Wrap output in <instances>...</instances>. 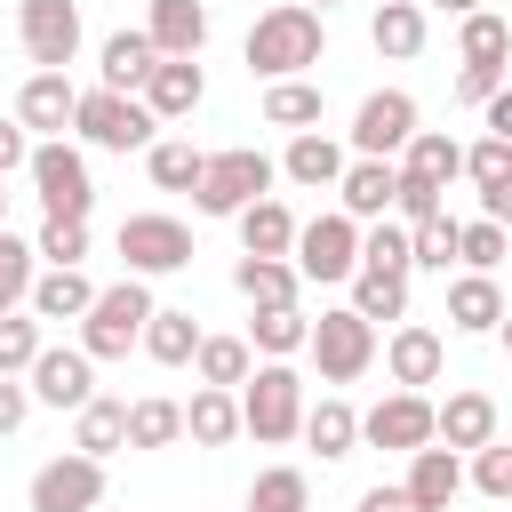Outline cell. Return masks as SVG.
Returning a JSON list of instances; mask_svg holds the SVG:
<instances>
[{
    "mask_svg": "<svg viewBox=\"0 0 512 512\" xmlns=\"http://www.w3.org/2000/svg\"><path fill=\"white\" fill-rule=\"evenodd\" d=\"M288 264H296L304 280H352V272H360V224H352L344 208H328V216L296 224V248H288Z\"/></svg>",
    "mask_w": 512,
    "mask_h": 512,
    "instance_id": "9",
    "label": "cell"
},
{
    "mask_svg": "<svg viewBox=\"0 0 512 512\" xmlns=\"http://www.w3.org/2000/svg\"><path fill=\"white\" fill-rule=\"evenodd\" d=\"M248 72L256 80H296V72H312L320 56H328V24H320V8H304V0H280V8H264L256 24H248Z\"/></svg>",
    "mask_w": 512,
    "mask_h": 512,
    "instance_id": "1",
    "label": "cell"
},
{
    "mask_svg": "<svg viewBox=\"0 0 512 512\" xmlns=\"http://www.w3.org/2000/svg\"><path fill=\"white\" fill-rule=\"evenodd\" d=\"M232 288L248 296V312H256V304H296L304 272H296L288 256H240V264H232Z\"/></svg>",
    "mask_w": 512,
    "mask_h": 512,
    "instance_id": "29",
    "label": "cell"
},
{
    "mask_svg": "<svg viewBox=\"0 0 512 512\" xmlns=\"http://www.w3.org/2000/svg\"><path fill=\"white\" fill-rule=\"evenodd\" d=\"M504 72H512V64H464V72H456V104H488V96L504 88Z\"/></svg>",
    "mask_w": 512,
    "mask_h": 512,
    "instance_id": "50",
    "label": "cell"
},
{
    "mask_svg": "<svg viewBox=\"0 0 512 512\" xmlns=\"http://www.w3.org/2000/svg\"><path fill=\"white\" fill-rule=\"evenodd\" d=\"M304 336H312V320L296 304H256V320H248V352H264V360H296Z\"/></svg>",
    "mask_w": 512,
    "mask_h": 512,
    "instance_id": "32",
    "label": "cell"
},
{
    "mask_svg": "<svg viewBox=\"0 0 512 512\" xmlns=\"http://www.w3.org/2000/svg\"><path fill=\"white\" fill-rule=\"evenodd\" d=\"M480 496H496V504H512V440H488V448H472V472H464Z\"/></svg>",
    "mask_w": 512,
    "mask_h": 512,
    "instance_id": "49",
    "label": "cell"
},
{
    "mask_svg": "<svg viewBox=\"0 0 512 512\" xmlns=\"http://www.w3.org/2000/svg\"><path fill=\"white\" fill-rule=\"evenodd\" d=\"M360 272H416V264H408V224H400V216L360 224Z\"/></svg>",
    "mask_w": 512,
    "mask_h": 512,
    "instance_id": "44",
    "label": "cell"
},
{
    "mask_svg": "<svg viewBox=\"0 0 512 512\" xmlns=\"http://www.w3.org/2000/svg\"><path fill=\"white\" fill-rule=\"evenodd\" d=\"M24 384H32L40 408H80V400L96 392V360H88L80 344H40L32 368H24Z\"/></svg>",
    "mask_w": 512,
    "mask_h": 512,
    "instance_id": "13",
    "label": "cell"
},
{
    "mask_svg": "<svg viewBox=\"0 0 512 512\" xmlns=\"http://www.w3.org/2000/svg\"><path fill=\"white\" fill-rule=\"evenodd\" d=\"M408 264L448 280V264H456V216H448V208H440V216H424V224H408Z\"/></svg>",
    "mask_w": 512,
    "mask_h": 512,
    "instance_id": "43",
    "label": "cell"
},
{
    "mask_svg": "<svg viewBox=\"0 0 512 512\" xmlns=\"http://www.w3.org/2000/svg\"><path fill=\"white\" fill-rule=\"evenodd\" d=\"M232 224H240V256H288V248H296V216H288V200H272V192L248 200Z\"/></svg>",
    "mask_w": 512,
    "mask_h": 512,
    "instance_id": "28",
    "label": "cell"
},
{
    "mask_svg": "<svg viewBox=\"0 0 512 512\" xmlns=\"http://www.w3.org/2000/svg\"><path fill=\"white\" fill-rule=\"evenodd\" d=\"M280 184V160H264L256 144H232V152H208L200 184H192V208L200 216H240L248 200H264Z\"/></svg>",
    "mask_w": 512,
    "mask_h": 512,
    "instance_id": "4",
    "label": "cell"
},
{
    "mask_svg": "<svg viewBox=\"0 0 512 512\" xmlns=\"http://www.w3.org/2000/svg\"><path fill=\"white\" fill-rule=\"evenodd\" d=\"M392 192H400V160H344V176H336V208L352 216V224H376V216H392Z\"/></svg>",
    "mask_w": 512,
    "mask_h": 512,
    "instance_id": "15",
    "label": "cell"
},
{
    "mask_svg": "<svg viewBox=\"0 0 512 512\" xmlns=\"http://www.w3.org/2000/svg\"><path fill=\"white\" fill-rule=\"evenodd\" d=\"M248 512H312V480L296 464H272L248 480Z\"/></svg>",
    "mask_w": 512,
    "mask_h": 512,
    "instance_id": "41",
    "label": "cell"
},
{
    "mask_svg": "<svg viewBox=\"0 0 512 512\" xmlns=\"http://www.w3.org/2000/svg\"><path fill=\"white\" fill-rule=\"evenodd\" d=\"M40 352V320L32 312H0V376H24Z\"/></svg>",
    "mask_w": 512,
    "mask_h": 512,
    "instance_id": "48",
    "label": "cell"
},
{
    "mask_svg": "<svg viewBox=\"0 0 512 512\" xmlns=\"http://www.w3.org/2000/svg\"><path fill=\"white\" fill-rule=\"evenodd\" d=\"M144 320H152V288L128 272V280L96 288V304L80 312V352L88 360H128V344H144Z\"/></svg>",
    "mask_w": 512,
    "mask_h": 512,
    "instance_id": "3",
    "label": "cell"
},
{
    "mask_svg": "<svg viewBox=\"0 0 512 512\" xmlns=\"http://www.w3.org/2000/svg\"><path fill=\"white\" fill-rule=\"evenodd\" d=\"M360 440H376V448H424L432 440V400L424 392H384L368 416H360Z\"/></svg>",
    "mask_w": 512,
    "mask_h": 512,
    "instance_id": "18",
    "label": "cell"
},
{
    "mask_svg": "<svg viewBox=\"0 0 512 512\" xmlns=\"http://www.w3.org/2000/svg\"><path fill=\"white\" fill-rule=\"evenodd\" d=\"M184 440H192V448H232V440H240V392L200 384V392L184 400Z\"/></svg>",
    "mask_w": 512,
    "mask_h": 512,
    "instance_id": "25",
    "label": "cell"
},
{
    "mask_svg": "<svg viewBox=\"0 0 512 512\" xmlns=\"http://www.w3.org/2000/svg\"><path fill=\"white\" fill-rule=\"evenodd\" d=\"M72 448H80V456H120V448H128V400L88 392V400L72 408Z\"/></svg>",
    "mask_w": 512,
    "mask_h": 512,
    "instance_id": "27",
    "label": "cell"
},
{
    "mask_svg": "<svg viewBox=\"0 0 512 512\" xmlns=\"http://www.w3.org/2000/svg\"><path fill=\"white\" fill-rule=\"evenodd\" d=\"M432 440L440 448H456V456H472V448H488L496 440V400L488 392H448V400H432Z\"/></svg>",
    "mask_w": 512,
    "mask_h": 512,
    "instance_id": "17",
    "label": "cell"
},
{
    "mask_svg": "<svg viewBox=\"0 0 512 512\" xmlns=\"http://www.w3.org/2000/svg\"><path fill=\"white\" fill-rule=\"evenodd\" d=\"M32 256H40V264H80V256H88V216H40Z\"/></svg>",
    "mask_w": 512,
    "mask_h": 512,
    "instance_id": "45",
    "label": "cell"
},
{
    "mask_svg": "<svg viewBox=\"0 0 512 512\" xmlns=\"http://www.w3.org/2000/svg\"><path fill=\"white\" fill-rule=\"evenodd\" d=\"M504 24H512V8H504Z\"/></svg>",
    "mask_w": 512,
    "mask_h": 512,
    "instance_id": "60",
    "label": "cell"
},
{
    "mask_svg": "<svg viewBox=\"0 0 512 512\" xmlns=\"http://www.w3.org/2000/svg\"><path fill=\"white\" fill-rule=\"evenodd\" d=\"M152 64H160V48H152L144 32H112V40H104V64H96V72H104V88L136 96V88L152 80Z\"/></svg>",
    "mask_w": 512,
    "mask_h": 512,
    "instance_id": "33",
    "label": "cell"
},
{
    "mask_svg": "<svg viewBox=\"0 0 512 512\" xmlns=\"http://www.w3.org/2000/svg\"><path fill=\"white\" fill-rule=\"evenodd\" d=\"M176 440H184V400H160V392L128 400V448H176Z\"/></svg>",
    "mask_w": 512,
    "mask_h": 512,
    "instance_id": "36",
    "label": "cell"
},
{
    "mask_svg": "<svg viewBox=\"0 0 512 512\" xmlns=\"http://www.w3.org/2000/svg\"><path fill=\"white\" fill-rule=\"evenodd\" d=\"M24 416H32V384L24 376H0V440L24 432Z\"/></svg>",
    "mask_w": 512,
    "mask_h": 512,
    "instance_id": "51",
    "label": "cell"
},
{
    "mask_svg": "<svg viewBox=\"0 0 512 512\" xmlns=\"http://www.w3.org/2000/svg\"><path fill=\"white\" fill-rule=\"evenodd\" d=\"M464 176H472V192H496V184H512V144H504V136H480V144H464Z\"/></svg>",
    "mask_w": 512,
    "mask_h": 512,
    "instance_id": "47",
    "label": "cell"
},
{
    "mask_svg": "<svg viewBox=\"0 0 512 512\" xmlns=\"http://www.w3.org/2000/svg\"><path fill=\"white\" fill-rule=\"evenodd\" d=\"M480 216H496V224H512V184H496V192H480Z\"/></svg>",
    "mask_w": 512,
    "mask_h": 512,
    "instance_id": "55",
    "label": "cell"
},
{
    "mask_svg": "<svg viewBox=\"0 0 512 512\" xmlns=\"http://www.w3.org/2000/svg\"><path fill=\"white\" fill-rule=\"evenodd\" d=\"M408 504L416 512H448L456 496H464V456L456 448H440V440H424V448H408Z\"/></svg>",
    "mask_w": 512,
    "mask_h": 512,
    "instance_id": "19",
    "label": "cell"
},
{
    "mask_svg": "<svg viewBox=\"0 0 512 512\" xmlns=\"http://www.w3.org/2000/svg\"><path fill=\"white\" fill-rule=\"evenodd\" d=\"M480 120H488V136H504V144H512V80H504V88L480 104Z\"/></svg>",
    "mask_w": 512,
    "mask_h": 512,
    "instance_id": "53",
    "label": "cell"
},
{
    "mask_svg": "<svg viewBox=\"0 0 512 512\" xmlns=\"http://www.w3.org/2000/svg\"><path fill=\"white\" fill-rule=\"evenodd\" d=\"M304 8H320V16H328V8H336V0H304Z\"/></svg>",
    "mask_w": 512,
    "mask_h": 512,
    "instance_id": "58",
    "label": "cell"
},
{
    "mask_svg": "<svg viewBox=\"0 0 512 512\" xmlns=\"http://www.w3.org/2000/svg\"><path fill=\"white\" fill-rule=\"evenodd\" d=\"M0 224H8V192H0Z\"/></svg>",
    "mask_w": 512,
    "mask_h": 512,
    "instance_id": "59",
    "label": "cell"
},
{
    "mask_svg": "<svg viewBox=\"0 0 512 512\" xmlns=\"http://www.w3.org/2000/svg\"><path fill=\"white\" fill-rule=\"evenodd\" d=\"M304 440L320 448V464H336V456H352L360 448V416H352V400H320V408H304Z\"/></svg>",
    "mask_w": 512,
    "mask_h": 512,
    "instance_id": "34",
    "label": "cell"
},
{
    "mask_svg": "<svg viewBox=\"0 0 512 512\" xmlns=\"http://www.w3.org/2000/svg\"><path fill=\"white\" fill-rule=\"evenodd\" d=\"M432 8H440V16H472L480 0H432Z\"/></svg>",
    "mask_w": 512,
    "mask_h": 512,
    "instance_id": "56",
    "label": "cell"
},
{
    "mask_svg": "<svg viewBox=\"0 0 512 512\" xmlns=\"http://www.w3.org/2000/svg\"><path fill=\"white\" fill-rule=\"evenodd\" d=\"M24 504L32 512H96L104 504V456H80V448L48 456L32 472V488H24Z\"/></svg>",
    "mask_w": 512,
    "mask_h": 512,
    "instance_id": "10",
    "label": "cell"
},
{
    "mask_svg": "<svg viewBox=\"0 0 512 512\" xmlns=\"http://www.w3.org/2000/svg\"><path fill=\"white\" fill-rule=\"evenodd\" d=\"M24 160H32V136H24V120L8 112V120H0V184H8V176H16Z\"/></svg>",
    "mask_w": 512,
    "mask_h": 512,
    "instance_id": "52",
    "label": "cell"
},
{
    "mask_svg": "<svg viewBox=\"0 0 512 512\" xmlns=\"http://www.w3.org/2000/svg\"><path fill=\"white\" fill-rule=\"evenodd\" d=\"M72 136L96 144V152H144L160 136V120L144 112V96H120V88H88L80 112H72Z\"/></svg>",
    "mask_w": 512,
    "mask_h": 512,
    "instance_id": "6",
    "label": "cell"
},
{
    "mask_svg": "<svg viewBox=\"0 0 512 512\" xmlns=\"http://www.w3.org/2000/svg\"><path fill=\"white\" fill-rule=\"evenodd\" d=\"M144 40H152L160 56H200V48H208V8H200V0H152Z\"/></svg>",
    "mask_w": 512,
    "mask_h": 512,
    "instance_id": "26",
    "label": "cell"
},
{
    "mask_svg": "<svg viewBox=\"0 0 512 512\" xmlns=\"http://www.w3.org/2000/svg\"><path fill=\"white\" fill-rule=\"evenodd\" d=\"M352 512H416V504H408V488H360Z\"/></svg>",
    "mask_w": 512,
    "mask_h": 512,
    "instance_id": "54",
    "label": "cell"
},
{
    "mask_svg": "<svg viewBox=\"0 0 512 512\" xmlns=\"http://www.w3.org/2000/svg\"><path fill=\"white\" fill-rule=\"evenodd\" d=\"M72 112H80L72 72H32V80L16 88V120H24V136H64Z\"/></svg>",
    "mask_w": 512,
    "mask_h": 512,
    "instance_id": "20",
    "label": "cell"
},
{
    "mask_svg": "<svg viewBox=\"0 0 512 512\" xmlns=\"http://www.w3.org/2000/svg\"><path fill=\"white\" fill-rule=\"evenodd\" d=\"M408 136H416V96H408V88L360 96V112H352V152H360V160H392Z\"/></svg>",
    "mask_w": 512,
    "mask_h": 512,
    "instance_id": "12",
    "label": "cell"
},
{
    "mask_svg": "<svg viewBox=\"0 0 512 512\" xmlns=\"http://www.w3.org/2000/svg\"><path fill=\"white\" fill-rule=\"evenodd\" d=\"M368 40H376V56H392V64L424 56V8H416V0H384V8L368 16Z\"/></svg>",
    "mask_w": 512,
    "mask_h": 512,
    "instance_id": "31",
    "label": "cell"
},
{
    "mask_svg": "<svg viewBox=\"0 0 512 512\" xmlns=\"http://www.w3.org/2000/svg\"><path fill=\"white\" fill-rule=\"evenodd\" d=\"M504 256H512V224H496V216L456 224V264H464V272H496Z\"/></svg>",
    "mask_w": 512,
    "mask_h": 512,
    "instance_id": "39",
    "label": "cell"
},
{
    "mask_svg": "<svg viewBox=\"0 0 512 512\" xmlns=\"http://www.w3.org/2000/svg\"><path fill=\"white\" fill-rule=\"evenodd\" d=\"M240 432L264 440V448H280V440L304 432V376L288 360H256L248 368V384H240Z\"/></svg>",
    "mask_w": 512,
    "mask_h": 512,
    "instance_id": "2",
    "label": "cell"
},
{
    "mask_svg": "<svg viewBox=\"0 0 512 512\" xmlns=\"http://www.w3.org/2000/svg\"><path fill=\"white\" fill-rule=\"evenodd\" d=\"M192 352H200V320L176 312V304H152V320H144V360H160V368H192Z\"/></svg>",
    "mask_w": 512,
    "mask_h": 512,
    "instance_id": "30",
    "label": "cell"
},
{
    "mask_svg": "<svg viewBox=\"0 0 512 512\" xmlns=\"http://www.w3.org/2000/svg\"><path fill=\"white\" fill-rule=\"evenodd\" d=\"M496 320H504V288H496V272H464V280H448V328H456V336H496Z\"/></svg>",
    "mask_w": 512,
    "mask_h": 512,
    "instance_id": "24",
    "label": "cell"
},
{
    "mask_svg": "<svg viewBox=\"0 0 512 512\" xmlns=\"http://www.w3.org/2000/svg\"><path fill=\"white\" fill-rule=\"evenodd\" d=\"M264 128H320V88L296 80H264Z\"/></svg>",
    "mask_w": 512,
    "mask_h": 512,
    "instance_id": "37",
    "label": "cell"
},
{
    "mask_svg": "<svg viewBox=\"0 0 512 512\" xmlns=\"http://www.w3.org/2000/svg\"><path fill=\"white\" fill-rule=\"evenodd\" d=\"M304 352L320 360V384H352V376H368V368H376V320H360L352 304H336V312H320V320H312Z\"/></svg>",
    "mask_w": 512,
    "mask_h": 512,
    "instance_id": "7",
    "label": "cell"
},
{
    "mask_svg": "<svg viewBox=\"0 0 512 512\" xmlns=\"http://www.w3.org/2000/svg\"><path fill=\"white\" fill-rule=\"evenodd\" d=\"M32 272H40V256H32V240H16V232L0 224V312H16V304L32 296Z\"/></svg>",
    "mask_w": 512,
    "mask_h": 512,
    "instance_id": "46",
    "label": "cell"
},
{
    "mask_svg": "<svg viewBox=\"0 0 512 512\" xmlns=\"http://www.w3.org/2000/svg\"><path fill=\"white\" fill-rule=\"evenodd\" d=\"M352 312L360 320H408V272H352Z\"/></svg>",
    "mask_w": 512,
    "mask_h": 512,
    "instance_id": "40",
    "label": "cell"
},
{
    "mask_svg": "<svg viewBox=\"0 0 512 512\" xmlns=\"http://www.w3.org/2000/svg\"><path fill=\"white\" fill-rule=\"evenodd\" d=\"M192 368H200V384H224V392H240V384H248V368H256V352H248V336H200Z\"/></svg>",
    "mask_w": 512,
    "mask_h": 512,
    "instance_id": "38",
    "label": "cell"
},
{
    "mask_svg": "<svg viewBox=\"0 0 512 512\" xmlns=\"http://www.w3.org/2000/svg\"><path fill=\"white\" fill-rule=\"evenodd\" d=\"M200 168H208V152H192L184 136H152V144H144V176H152L160 192H192Z\"/></svg>",
    "mask_w": 512,
    "mask_h": 512,
    "instance_id": "35",
    "label": "cell"
},
{
    "mask_svg": "<svg viewBox=\"0 0 512 512\" xmlns=\"http://www.w3.org/2000/svg\"><path fill=\"white\" fill-rule=\"evenodd\" d=\"M32 192H40V216H88L96 208V176H88V152L64 144V136H40L32 160H24Z\"/></svg>",
    "mask_w": 512,
    "mask_h": 512,
    "instance_id": "5",
    "label": "cell"
},
{
    "mask_svg": "<svg viewBox=\"0 0 512 512\" xmlns=\"http://www.w3.org/2000/svg\"><path fill=\"white\" fill-rule=\"evenodd\" d=\"M280 176H288L296 192H336V176H344V144L320 136V128H296L288 152H280Z\"/></svg>",
    "mask_w": 512,
    "mask_h": 512,
    "instance_id": "21",
    "label": "cell"
},
{
    "mask_svg": "<svg viewBox=\"0 0 512 512\" xmlns=\"http://www.w3.org/2000/svg\"><path fill=\"white\" fill-rule=\"evenodd\" d=\"M464 32H456V48H464V64H504L512 56V24L496 16V8H472V16H456Z\"/></svg>",
    "mask_w": 512,
    "mask_h": 512,
    "instance_id": "42",
    "label": "cell"
},
{
    "mask_svg": "<svg viewBox=\"0 0 512 512\" xmlns=\"http://www.w3.org/2000/svg\"><path fill=\"white\" fill-rule=\"evenodd\" d=\"M400 176H408V184H432V192H448V184L464 176V144H456L448 128H416V136L400 144Z\"/></svg>",
    "mask_w": 512,
    "mask_h": 512,
    "instance_id": "22",
    "label": "cell"
},
{
    "mask_svg": "<svg viewBox=\"0 0 512 512\" xmlns=\"http://www.w3.org/2000/svg\"><path fill=\"white\" fill-rule=\"evenodd\" d=\"M16 40H24L32 72H64L80 56V0H24L16 8Z\"/></svg>",
    "mask_w": 512,
    "mask_h": 512,
    "instance_id": "11",
    "label": "cell"
},
{
    "mask_svg": "<svg viewBox=\"0 0 512 512\" xmlns=\"http://www.w3.org/2000/svg\"><path fill=\"white\" fill-rule=\"evenodd\" d=\"M384 368H392V384H400V392H424V384H440V368H448V344H440V328H424V320H400V328H392V344H384Z\"/></svg>",
    "mask_w": 512,
    "mask_h": 512,
    "instance_id": "16",
    "label": "cell"
},
{
    "mask_svg": "<svg viewBox=\"0 0 512 512\" xmlns=\"http://www.w3.org/2000/svg\"><path fill=\"white\" fill-rule=\"evenodd\" d=\"M88 304H96V280H88L80 264H48V272H32V296H24L32 320H80Z\"/></svg>",
    "mask_w": 512,
    "mask_h": 512,
    "instance_id": "23",
    "label": "cell"
},
{
    "mask_svg": "<svg viewBox=\"0 0 512 512\" xmlns=\"http://www.w3.org/2000/svg\"><path fill=\"white\" fill-rule=\"evenodd\" d=\"M136 96H144V112L168 128V120H192V112H200L208 72H200V56H160V64H152V80H144Z\"/></svg>",
    "mask_w": 512,
    "mask_h": 512,
    "instance_id": "14",
    "label": "cell"
},
{
    "mask_svg": "<svg viewBox=\"0 0 512 512\" xmlns=\"http://www.w3.org/2000/svg\"><path fill=\"white\" fill-rule=\"evenodd\" d=\"M496 344H504V360H512V304H504V320H496Z\"/></svg>",
    "mask_w": 512,
    "mask_h": 512,
    "instance_id": "57",
    "label": "cell"
},
{
    "mask_svg": "<svg viewBox=\"0 0 512 512\" xmlns=\"http://www.w3.org/2000/svg\"><path fill=\"white\" fill-rule=\"evenodd\" d=\"M120 256H128L136 280H152V272H184V264H192V224H184V216H160V208L120 216Z\"/></svg>",
    "mask_w": 512,
    "mask_h": 512,
    "instance_id": "8",
    "label": "cell"
}]
</instances>
